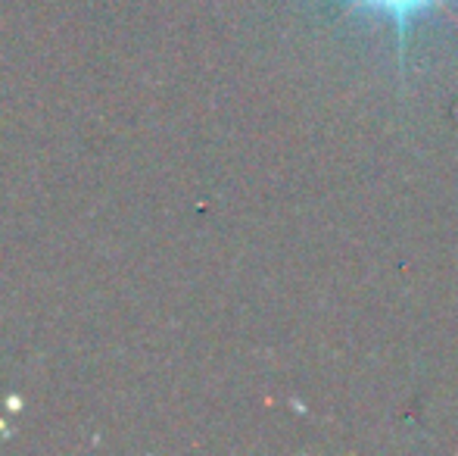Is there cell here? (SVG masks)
<instances>
[{
    "instance_id": "1",
    "label": "cell",
    "mask_w": 458,
    "mask_h": 456,
    "mask_svg": "<svg viewBox=\"0 0 458 456\" xmlns=\"http://www.w3.org/2000/svg\"><path fill=\"white\" fill-rule=\"evenodd\" d=\"M350 10L374 13V16H384L386 22H393L399 41V54H405V41H409L411 25L418 22L428 13L440 10L446 0H344Z\"/></svg>"
}]
</instances>
